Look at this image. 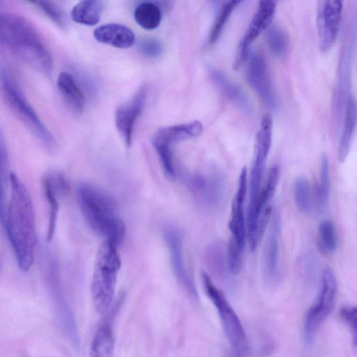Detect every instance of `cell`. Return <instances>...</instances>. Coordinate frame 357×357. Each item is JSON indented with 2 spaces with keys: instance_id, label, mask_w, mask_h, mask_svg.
<instances>
[{
  "instance_id": "cell-11",
  "label": "cell",
  "mask_w": 357,
  "mask_h": 357,
  "mask_svg": "<svg viewBox=\"0 0 357 357\" xmlns=\"http://www.w3.org/2000/svg\"><path fill=\"white\" fill-rule=\"evenodd\" d=\"M342 12L341 1H318L317 25L319 48L322 52L330 50L336 41Z\"/></svg>"
},
{
  "instance_id": "cell-27",
  "label": "cell",
  "mask_w": 357,
  "mask_h": 357,
  "mask_svg": "<svg viewBox=\"0 0 357 357\" xmlns=\"http://www.w3.org/2000/svg\"><path fill=\"white\" fill-rule=\"evenodd\" d=\"M8 152L3 133L0 130V222L3 225L6 218V196L10 184Z\"/></svg>"
},
{
  "instance_id": "cell-16",
  "label": "cell",
  "mask_w": 357,
  "mask_h": 357,
  "mask_svg": "<svg viewBox=\"0 0 357 357\" xmlns=\"http://www.w3.org/2000/svg\"><path fill=\"white\" fill-rule=\"evenodd\" d=\"M43 186L49 206L47 241L50 242L53 238L55 233L59 208V197L68 193L69 184L63 174L58 172H53L45 176L43 181Z\"/></svg>"
},
{
  "instance_id": "cell-6",
  "label": "cell",
  "mask_w": 357,
  "mask_h": 357,
  "mask_svg": "<svg viewBox=\"0 0 357 357\" xmlns=\"http://www.w3.org/2000/svg\"><path fill=\"white\" fill-rule=\"evenodd\" d=\"M201 278L206 294L218 311L232 352L236 357H248L250 351L249 342L237 314L224 294L214 284L211 276L203 271Z\"/></svg>"
},
{
  "instance_id": "cell-12",
  "label": "cell",
  "mask_w": 357,
  "mask_h": 357,
  "mask_svg": "<svg viewBox=\"0 0 357 357\" xmlns=\"http://www.w3.org/2000/svg\"><path fill=\"white\" fill-rule=\"evenodd\" d=\"M246 60V77L249 85L264 103L275 109L277 100L263 54L258 51L249 52Z\"/></svg>"
},
{
  "instance_id": "cell-19",
  "label": "cell",
  "mask_w": 357,
  "mask_h": 357,
  "mask_svg": "<svg viewBox=\"0 0 357 357\" xmlns=\"http://www.w3.org/2000/svg\"><path fill=\"white\" fill-rule=\"evenodd\" d=\"M247 190V170L243 167L239 175L238 188L232 201L231 219L229 228L231 233V238L243 250L245 242V225L243 205Z\"/></svg>"
},
{
  "instance_id": "cell-14",
  "label": "cell",
  "mask_w": 357,
  "mask_h": 357,
  "mask_svg": "<svg viewBox=\"0 0 357 357\" xmlns=\"http://www.w3.org/2000/svg\"><path fill=\"white\" fill-rule=\"evenodd\" d=\"M277 2L275 1H261L254 15L246 34L238 45L233 68L237 70L246 61L249 54L250 45L271 24L275 13Z\"/></svg>"
},
{
  "instance_id": "cell-35",
  "label": "cell",
  "mask_w": 357,
  "mask_h": 357,
  "mask_svg": "<svg viewBox=\"0 0 357 357\" xmlns=\"http://www.w3.org/2000/svg\"><path fill=\"white\" fill-rule=\"evenodd\" d=\"M31 3L35 4L45 15L60 27L66 26L63 12L54 2L49 1H31Z\"/></svg>"
},
{
  "instance_id": "cell-33",
  "label": "cell",
  "mask_w": 357,
  "mask_h": 357,
  "mask_svg": "<svg viewBox=\"0 0 357 357\" xmlns=\"http://www.w3.org/2000/svg\"><path fill=\"white\" fill-rule=\"evenodd\" d=\"M268 47L275 56L283 55L288 47V37L279 26L271 27L266 35Z\"/></svg>"
},
{
  "instance_id": "cell-24",
  "label": "cell",
  "mask_w": 357,
  "mask_h": 357,
  "mask_svg": "<svg viewBox=\"0 0 357 357\" xmlns=\"http://www.w3.org/2000/svg\"><path fill=\"white\" fill-rule=\"evenodd\" d=\"M356 123V100L353 96H349L347 100L342 131L338 147V158L340 162H344L348 155Z\"/></svg>"
},
{
  "instance_id": "cell-13",
  "label": "cell",
  "mask_w": 357,
  "mask_h": 357,
  "mask_svg": "<svg viewBox=\"0 0 357 357\" xmlns=\"http://www.w3.org/2000/svg\"><path fill=\"white\" fill-rule=\"evenodd\" d=\"M163 238L167 247L174 273L188 293L195 299L198 294L195 282L186 268L183 257V238L181 231L174 226L163 230Z\"/></svg>"
},
{
  "instance_id": "cell-28",
  "label": "cell",
  "mask_w": 357,
  "mask_h": 357,
  "mask_svg": "<svg viewBox=\"0 0 357 357\" xmlns=\"http://www.w3.org/2000/svg\"><path fill=\"white\" fill-rule=\"evenodd\" d=\"M134 17L141 27L146 30H153L159 26L162 13L156 4L144 2L135 8Z\"/></svg>"
},
{
  "instance_id": "cell-18",
  "label": "cell",
  "mask_w": 357,
  "mask_h": 357,
  "mask_svg": "<svg viewBox=\"0 0 357 357\" xmlns=\"http://www.w3.org/2000/svg\"><path fill=\"white\" fill-rule=\"evenodd\" d=\"M146 97V89L142 87L131 100L119 106L115 112L116 127L127 146L132 144L134 127L142 114Z\"/></svg>"
},
{
  "instance_id": "cell-25",
  "label": "cell",
  "mask_w": 357,
  "mask_h": 357,
  "mask_svg": "<svg viewBox=\"0 0 357 357\" xmlns=\"http://www.w3.org/2000/svg\"><path fill=\"white\" fill-rule=\"evenodd\" d=\"M114 337L112 328L103 324L97 329L91 343L89 357H113Z\"/></svg>"
},
{
  "instance_id": "cell-31",
  "label": "cell",
  "mask_w": 357,
  "mask_h": 357,
  "mask_svg": "<svg viewBox=\"0 0 357 357\" xmlns=\"http://www.w3.org/2000/svg\"><path fill=\"white\" fill-rule=\"evenodd\" d=\"M294 196L296 205L300 211L304 213H310L312 211V192L307 180L299 178L295 181Z\"/></svg>"
},
{
  "instance_id": "cell-21",
  "label": "cell",
  "mask_w": 357,
  "mask_h": 357,
  "mask_svg": "<svg viewBox=\"0 0 357 357\" xmlns=\"http://www.w3.org/2000/svg\"><path fill=\"white\" fill-rule=\"evenodd\" d=\"M93 36L101 43L117 48H128L135 41L134 32L128 26L116 23L100 25L93 31Z\"/></svg>"
},
{
  "instance_id": "cell-9",
  "label": "cell",
  "mask_w": 357,
  "mask_h": 357,
  "mask_svg": "<svg viewBox=\"0 0 357 357\" xmlns=\"http://www.w3.org/2000/svg\"><path fill=\"white\" fill-rule=\"evenodd\" d=\"M41 266L52 296L60 310L66 334L72 342H77L79 340V333L75 318L63 294L58 261L51 252L46 251L43 254Z\"/></svg>"
},
{
  "instance_id": "cell-7",
  "label": "cell",
  "mask_w": 357,
  "mask_h": 357,
  "mask_svg": "<svg viewBox=\"0 0 357 357\" xmlns=\"http://www.w3.org/2000/svg\"><path fill=\"white\" fill-rule=\"evenodd\" d=\"M203 125L199 121L165 126L158 128L151 137L152 144L158 155L166 176L169 179L175 178L172 146L183 140L199 135Z\"/></svg>"
},
{
  "instance_id": "cell-17",
  "label": "cell",
  "mask_w": 357,
  "mask_h": 357,
  "mask_svg": "<svg viewBox=\"0 0 357 357\" xmlns=\"http://www.w3.org/2000/svg\"><path fill=\"white\" fill-rule=\"evenodd\" d=\"M185 182L194 196L207 206L216 205L222 199L224 181L218 174H192Z\"/></svg>"
},
{
  "instance_id": "cell-5",
  "label": "cell",
  "mask_w": 357,
  "mask_h": 357,
  "mask_svg": "<svg viewBox=\"0 0 357 357\" xmlns=\"http://www.w3.org/2000/svg\"><path fill=\"white\" fill-rule=\"evenodd\" d=\"M0 91L6 104L50 151L55 150L54 138L27 101L14 77L6 70L0 71Z\"/></svg>"
},
{
  "instance_id": "cell-20",
  "label": "cell",
  "mask_w": 357,
  "mask_h": 357,
  "mask_svg": "<svg viewBox=\"0 0 357 357\" xmlns=\"http://www.w3.org/2000/svg\"><path fill=\"white\" fill-rule=\"evenodd\" d=\"M278 179L279 169L277 166H273L268 170L266 183L261 188L254 206L248 209V235L252 232L259 215L271 207L270 204L276 191Z\"/></svg>"
},
{
  "instance_id": "cell-38",
  "label": "cell",
  "mask_w": 357,
  "mask_h": 357,
  "mask_svg": "<svg viewBox=\"0 0 357 357\" xmlns=\"http://www.w3.org/2000/svg\"><path fill=\"white\" fill-rule=\"evenodd\" d=\"M139 49L146 56L157 57L161 54L162 47L158 40L148 38L140 42Z\"/></svg>"
},
{
  "instance_id": "cell-29",
  "label": "cell",
  "mask_w": 357,
  "mask_h": 357,
  "mask_svg": "<svg viewBox=\"0 0 357 357\" xmlns=\"http://www.w3.org/2000/svg\"><path fill=\"white\" fill-rule=\"evenodd\" d=\"M219 243L210 245L205 252L208 268L215 276L223 278L226 273V258L224 249Z\"/></svg>"
},
{
  "instance_id": "cell-2",
  "label": "cell",
  "mask_w": 357,
  "mask_h": 357,
  "mask_svg": "<svg viewBox=\"0 0 357 357\" xmlns=\"http://www.w3.org/2000/svg\"><path fill=\"white\" fill-rule=\"evenodd\" d=\"M0 42L38 70L51 71V54L36 30L24 17L10 13H0Z\"/></svg>"
},
{
  "instance_id": "cell-22",
  "label": "cell",
  "mask_w": 357,
  "mask_h": 357,
  "mask_svg": "<svg viewBox=\"0 0 357 357\" xmlns=\"http://www.w3.org/2000/svg\"><path fill=\"white\" fill-rule=\"evenodd\" d=\"M212 77L225 96L245 114L252 112V105L241 87L227 75L218 70L212 71Z\"/></svg>"
},
{
  "instance_id": "cell-23",
  "label": "cell",
  "mask_w": 357,
  "mask_h": 357,
  "mask_svg": "<svg viewBox=\"0 0 357 357\" xmlns=\"http://www.w3.org/2000/svg\"><path fill=\"white\" fill-rule=\"evenodd\" d=\"M56 84L70 108L77 114L82 113L85 105V98L73 76L68 72H61Z\"/></svg>"
},
{
  "instance_id": "cell-4",
  "label": "cell",
  "mask_w": 357,
  "mask_h": 357,
  "mask_svg": "<svg viewBox=\"0 0 357 357\" xmlns=\"http://www.w3.org/2000/svg\"><path fill=\"white\" fill-rule=\"evenodd\" d=\"M120 268L117 246L105 240L97 252L91 283L93 305L99 314L105 313L112 303Z\"/></svg>"
},
{
  "instance_id": "cell-8",
  "label": "cell",
  "mask_w": 357,
  "mask_h": 357,
  "mask_svg": "<svg viewBox=\"0 0 357 357\" xmlns=\"http://www.w3.org/2000/svg\"><path fill=\"white\" fill-rule=\"evenodd\" d=\"M337 284L333 271L326 268L322 273L321 287L314 303L307 311L304 320V336L311 346L319 328L333 310Z\"/></svg>"
},
{
  "instance_id": "cell-10",
  "label": "cell",
  "mask_w": 357,
  "mask_h": 357,
  "mask_svg": "<svg viewBox=\"0 0 357 357\" xmlns=\"http://www.w3.org/2000/svg\"><path fill=\"white\" fill-rule=\"evenodd\" d=\"M272 141V117L263 115L256 135L255 157L250 175L248 209L251 208L261 190L267 157Z\"/></svg>"
},
{
  "instance_id": "cell-36",
  "label": "cell",
  "mask_w": 357,
  "mask_h": 357,
  "mask_svg": "<svg viewBox=\"0 0 357 357\" xmlns=\"http://www.w3.org/2000/svg\"><path fill=\"white\" fill-rule=\"evenodd\" d=\"M242 251L243 249L231 238L227 249V260L229 271L232 274H237L241 270Z\"/></svg>"
},
{
  "instance_id": "cell-26",
  "label": "cell",
  "mask_w": 357,
  "mask_h": 357,
  "mask_svg": "<svg viewBox=\"0 0 357 357\" xmlns=\"http://www.w3.org/2000/svg\"><path fill=\"white\" fill-rule=\"evenodd\" d=\"M102 8L103 4L100 1H81L73 8L71 18L78 24L95 25L100 20Z\"/></svg>"
},
{
  "instance_id": "cell-34",
  "label": "cell",
  "mask_w": 357,
  "mask_h": 357,
  "mask_svg": "<svg viewBox=\"0 0 357 357\" xmlns=\"http://www.w3.org/2000/svg\"><path fill=\"white\" fill-rule=\"evenodd\" d=\"M329 167L328 160L324 154L321 159L319 183L317 190V200L320 207L327 205L329 196Z\"/></svg>"
},
{
  "instance_id": "cell-1",
  "label": "cell",
  "mask_w": 357,
  "mask_h": 357,
  "mask_svg": "<svg viewBox=\"0 0 357 357\" xmlns=\"http://www.w3.org/2000/svg\"><path fill=\"white\" fill-rule=\"evenodd\" d=\"M10 185V197L3 226L19 268L27 272L34 262L37 245L34 208L28 189L13 172Z\"/></svg>"
},
{
  "instance_id": "cell-37",
  "label": "cell",
  "mask_w": 357,
  "mask_h": 357,
  "mask_svg": "<svg viewBox=\"0 0 357 357\" xmlns=\"http://www.w3.org/2000/svg\"><path fill=\"white\" fill-rule=\"evenodd\" d=\"M342 320L349 328L352 335L354 347L356 345V308L355 306H345L340 312Z\"/></svg>"
},
{
  "instance_id": "cell-30",
  "label": "cell",
  "mask_w": 357,
  "mask_h": 357,
  "mask_svg": "<svg viewBox=\"0 0 357 357\" xmlns=\"http://www.w3.org/2000/svg\"><path fill=\"white\" fill-rule=\"evenodd\" d=\"M318 246L320 251L326 255L333 253L337 248V237L333 223L329 220L323 221L318 229Z\"/></svg>"
},
{
  "instance_id": "cell-32",
  "label": "cell",
  "mask_w": 357,
  "mask_h": 357,
  "mask_svg": "<svg viewBox=\"0 0 357 357\" xmlns=\"http://www.w3.org/2000/svg\"><path fill=\"white\" fill-rule=\"evenodd\" d=\"M240 2V1L234 0L227 1L221 6L209 33L208 43L210 44H214L217 41L227 20Z\"/></svg>"
},
{
  "instance_id": "cell-15",
  "label": "cell",
  "mask_w": 357,
  "mask_h": 357,
  "mask_svg": "<svg viewBox=\"0 0 357 357\" xmlns=\"http://www.w3.org/2000/svg\"><path fill=\"white\" fill-rule=\"evenodd\" d=\"M280 218L277 211L272 214L263 252V270L266 282L275 284L279 279Z\"/></svg>"
},
{
  "instance_id": "cell-3",
  "label": "cell",
  "mask_w": 357,
  "mask_h": 357,
  "mask_svg": "<svg viewBox=\"0 0 357 357\" xmlns=\"http://www.w3.org/2000/svg\"><path fill=\"white\" fill-rule=\"evenodd\" d=\"M77 199L88 225L105 240L117 247L123 242L126 225L116 213L111 197L89 183H80L77 188Z\"/></svg>"
}]
</instances>
